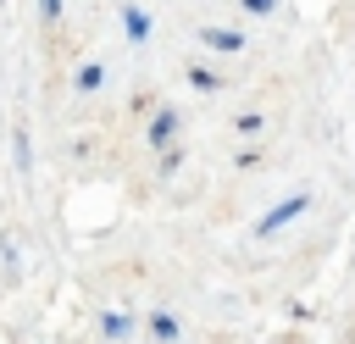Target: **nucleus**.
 <instances>
[{"mask_svg": "<svg viewBox=\"0 0 355 344\" xmlns=\"http://www.w3.org/2000/svg\"><path fill=\"white\" fill-rule=\"evenodd\" d=\"M128 33L144 39V33H150V17H144V11H128Z\"/></svg>", "mask_w": 355, "mask_h": 344, "instance_id": "7ed1b4c3", "label": "nucleus"}, {"mask_svg": "<svg viewBox=\"0 0 355 344\" xmlns=\"http://www.w3.org/2000/svg\"><path fill=\"white\" fill-rule=\"evenodd\" d=\"M244 6H250V11H272V0H244Z\"/></svg>", "mask_w": 355, "mask_h": 344, "instance_id": "20e7f679", "label": "nucleus"}, {"mask_svg": "<svg viewBox=\"0 0 355 344\" xmlns=\"http://www.w3.org/2000/svg\"><path fill=\"white\" fill-rule=\"evenodd\" d=\"M200 39H205L211 50H239V44H244V39H239V33H227V28H205Z\"/></svg>", "mask_w": 355, "mask_h": 344, "instance_id": "f03ea898", "label": "nucleus"}, {"mask_svg": "<svg viewBox=\"0 0 355 344\" xmlns=\"http://www.w3.org/2000/svg\"><path fill=\"white\" fill-rule=\"evenodd\" d=\"M44 11H50V17H55V11H61V0H44Z\"/></svg>", "mask_w": 355, "mask_h": 344, "instance_id": "39448f33", "label": "nucleus"}, {"mask_svg": "<svg viewBox=\"0 0 355 344\" xmlns=\"http://www.w3.org/2000/svg\"><path fill=\"white\" fill-rule=\"evenodd\" d=\"M300 211H305V194H294V200H283V205H272V211L261 216V233H277V227H283L288 216H300Z\"/></svg>", "mask_w": 355, "mask_h": 344, "instance_id": "f257e3e1", "label": "nucleus"}]
</instances>
